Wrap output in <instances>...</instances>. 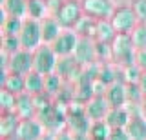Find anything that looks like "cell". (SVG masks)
Masks as SVG:
<instances>
[{
	"instance_id": "obj_1",
	"label": "cell",
	"mask_w": 146,
	"mask_h": 140,
	"mask_svg": "<svg viewBox=\"0 0 146 140\" xmlns=\"http://www.w3.org/2000/svg\"><path fill=\"white\" fill-rule=\"evenodd\" d=\"M113 62L121 67H128L137 64V49L131 42L130 35H117V38L111 42Z\"/></svg>"
},
{
	"instance_id": "obj_2",
	"label": "cell",
	"mask_w": 146,
	"mask_h": 140,
	"mask_svg": "<svg viewBox=\"0 0 146 140\" xmlns=\"http://www.w3.org/2000/svg\"><path fill=\"white\" fill-rule=\"evenodd\" d=\"M57 64H58V57L51 46L42 44L38 49L33 51V71L40 73L42 76L53 75L57 71Z\"/></svg>"
},
{
	"instance_id": "obj_3",
	"label": "cell",
	"mask_w": 146,
	"mask_h": 140,
	"mask_svg": "<svg viewBox=\"0 0 146 140\" xmlns=\"http://www.w3.org/2000/svg\"><path fill=\"white\" fill-rule=\"evenodd\" d=\"M18 40H20V46L26 51L33 53L35 49H38L42 46V24L38 20L33 18H26L24 26H22V31L18 35Z\"/></svg>"
},
{
	"instance_id": "obj_4",
	"label": "cell",
	"mask_w": 146,
	"mask_h": 140,
	"mask_svg": "<svg viewBox=\"0 0 146 140\" xmlns=\"http://www.w3.org/2000/svg\"><path fill=\"white\" fill-rule=\"evenodd\" d=\"M110 22L113 24V28H115V31L119 35H131V31L141 24L137 15H135V11L131 9V6L117 7L113 16L110 18Z\"/></svg>"
},
{
	"instance_id": "obj_5",
	"label": "cell",
	"mask_w": 146,
	"mask_h": 140,
	"mask_svg": "<svg viewBox=\"0 0 146 140\" xmlns=\"http://www.w3.org/2000/svg\"><path fill=\"white\" fill-rule=\"evenodd\" d=\"M80 6H82L84 15L91 16V18L97 20V22L110 20L117 9L111 0H80Z\"/></svg>"
},
{
	"instance_id": "obj_6",
	"label": "cell",
	"mask_w": 146,
	"mask_h": 140,
	"mask_svg": "<svg viewBox=\"0 0 146 140\" xmlns=\"http://www.w3.org/2000/svg\"><path fill=\"white\" fill-rule=\"evenodd\" d=\"M82 16H84V11L79 0H66L60 11L55 15V18L62 26V29H73Z\"/></svg>"
},
{
	"instance_id": "obj_7",
	"label": "cell",
	"mask_w": 146,
	"mask_h": 140,
	"mask_svg": "<svg viewBox=\"0 0 146 140\" xmlns=\"http://www.w3.org/2000/svg\"><path fill=\"white\" fill-rule=\"evenodd\" d=\"M73 58L80 67H88L93 64H99L97 60V42L93 38H80L77 44V49L73 53Z\"/></svg>"
},
{
	"instance_id": "obj_8",
	"label": "cell",
	"mask_w": 146,
	"mask_h": 140,
	"mask_svg": "<svg viewBox=\"0 0 146 140\" xmlns=\"http://www.w3.org/2000/svg\"><path fill=\"white\" fill-rule=\"evenodd\" d=\"M79 40H80V37H79V35H77L73 29H64L60 37H58V38L51 44V47H53V51L57 53L58 58L73 57V53H75V49H77Z\"/></svg>"
},
{
	"instance_id": "obj_9",
	"label": "cell",
	"mask_w": 146,
	"mask_h": 140,
	"mask_svg": "<svg viewBox=\"0 0 146 140\" xmlns=\"http://www.w3.org/2000/svg\"><path fill=\"white\" fill-rule=\"evenodd\" d=\"M31 71H33V53H31V51L20 49V51L15 53V55H11L7 73L26 76V75H29Z\"/></svg>"
},
{
	"instance_id": "obj_10",
	"label": "cell",
	"mask_w": 146,
	"mask_h": 140,
	"mask_svg": "<svg viewBox=\"0 0 146 140\" xmlns=\"http://www.w3.org/2000/svg\"><path fill=\"white\" fill-rule=\"evenodd\" d=\"M44 133H46V129L38 122V118H27V120L20 122L17 138L18 140H40L44 137Z\"/></svg>"
},
{
	"instance_id": "obj_11",
	"label": "cell",
	"mask_w": 146,
	"mask_h": 140,
	"mask_svg": "<svg viewBox=\"0 0 146 140\" xmlns=\"http://www.w3.org/2000/svg\"><path fill=\"white\" fill-rule=\"evenodd\" d=\"M86 106V115L91 122H99V120H106L108 113H110V104L104 97H93L90 102L84 104Z\"/></svg>"
},
{
	"instance_id": "obj_12",
	"label": "cell",
	"mask_w": 146,
	"mask_h": 140,
	"mask_svg": "<svg viewBox=\"0 0 146 140\" xmlns=\"http://www.w3.org/2000/svg\"><path fill=\"white\" fill-rule=\"evenodd\" d=\"M104 98L108 100L110 107H126L128 104V95H126V84L122 80L108 85L106 93H104Z\"/></svg>"
},
{
	"instance_id": "obj_13",
	"label": "cell",
	"mask_w": 146,
	"mask_h": 140,
	"mask_svg": "<svg viewBox=\"0 0 146 140\" xmlns=\"http://www.w3.org/2000/svg\"><path fill=\"white\" fill-rule=\"evenodd\" d=\"M80 69L82 67L77 64V60L73 57H66V58H58V64H57V73L62 80H73V78H79L80 76Z\"/></svg>"
},
{
	"instance_id": "obj_14",
	"label": "cell",
	"mask_w": 146,
	"mask_h": 140,
	"mask_svg": "<svg viewBox=\"0 0 146 140\" xmlns=\"http://www.w3.org/2000/svg\"><path fill=\"white\" fill-rule=\"evenodd\" d=\"M131 120V113L128 107H111L106 116V124L111 129H126V126Z\"/></svg>"
},
{
	"instance_id": "obj_15",
	"label": "cell",
	"mask_w": 146,
	"mask_h": 140,
	"mask_svg": "<svg viewBox=\"0 0 146 140\" xmlns=\"http://www.w3.org/2000/svg\"><path fill=\"white\" fill-rule=\"evenodd\" d=\"M20 122H22V118L17 113H4L2 120H0V133H2L4 140L6 138H17Z\"/></svg>"
},
{
	"instance_id": "obj_16",
	"label": "cell",
	"mask_w": 146,
	"mask_h": 140,
	"mask_svg": "<svg viewBox=\"0 0 146 140\" xmlns=\"http://www.w3.org/2000/svg\"><path fill=\"white\" fill-rule=\"evenodd\" d=\"M2 89H6V91L17 95V97L24 95V93H26V76H22V75H13V73H6V71H4V76H2Z\"/></svg>"
},
{
	"instance_id": "obj_17",
	"label": "cell",
	"mask_w": 146,
	"mask_h": 140,
	"mask_svg": "<svg viewBox=\"0 0 146 140\" xmlns=\"http://www.w3.org/2000/svg\"><path fill=\"white\" fill-rule=\"evenodd\" d=\"M40 24H42V42L48 44V46H51L55 40L62 35V31H64L62 26L57 22L55 16H48V18L42 20Z\"/></svg>"
},
{
	"instance_id": "obj_18",
	"label": "cell",
	"mask_w": 146,
	"mask_h": 140,
	"mask_svg": "<svg viewBox=\"0 0 146 140\" xmlns=\"http://www.w3.org/2000/svg\"><path fill=\"white\" fill-rule=\"evenodd\" d=\"M15 113L20 116L22 120H27V118H36V106H35V98L31 95H20L18 97V102H17V109Z\"/></svg>"
},
{
	"instance_id": "obj_19",
	"label": "cell",
	"mask_w": 146,
	"mask_h": 140,
	"mask_svg": "<svg viewBox=\"0 0 146 140\" xmlns=\"http://www.w3.org/2000/svg\"><path fill=\"white\" fill-rule=\"evenodd\" d=\"M117 31L110 20H100L97 22V31H95V42L100 44H111L117 38Z\"/></svg>"
},
{
	"instance_id": "obj_20",
	"label": "cell",
	"mask_w": 146,
	"mask_h": 140,
	"mask_svg": "<svg viewBox=\"0 0 146 140\" xmlns=\"http://www.w3.org/2000/svg\"><path fill=\"white\" fill-rule=\"evenodd\" d=\"M126 133L130 140H146V118L144 116H131L126 126Z\"/></svg>"
},
{
	"instance_id": "obj_21",
	"label": "cell",
	"mask_w": 146,
	"mask_h": 140,
	"mask_svg": "<svg viewBox=\"0 0 146 140\" xmlns=\"http://www.w3.org/2000/svg\"><path fill=\"white\" fill-rule=\"evenodd\" d=\"M24 26L22 18H15V16H9L6 11L2 9V33L4 37H18Z\"/></svg>"
},
{
	"instance_id": "obj_22",
	"label": "cell",
	"mask_w": 146,
	"mask_h": 140,
	"mask_svg": "<svg viewBox=\"0 0 146 140\" xmlns=\"http://www.w3.org/2000/svg\"><path fill=\"white\" fill-rule=\"evenodd\" d=\"M2 9L9 16L26 20L27 18V0H6V2H2Z\"/></svg>"
},
{
	"instance_id": "obj_23",
	"label": "cell",
	"mask_w": 146,
	"mask_h": 140,
	"mask_svg": "<svg viewBox=\"0 0 146 140\" xmlns=\"http://www.w3.org/2000/svg\"><path fill=\"white\" fill-rule=\"evenodd\" d=\"M44 85H46V76H42L36 71H31L29 75H26V93L31 97L44 93Z\"/></svg>"
},
{
	"instance_id": "obj_24",
	"label": "cell",
	"mask_w": 146,
	"mask_h": 140,
	"mask_svg": "<svg viewBox=\"0 0 146 140\" xmlns=\"http://www.w3.org/2000/svg\"><path fill=\"white\" fill-rule=\"evenodd\" d=\"M77 35L80 38H93L95 40V31H97V20H93L91 16L84 15L82 18L77 22V26L73 28Z\"/></svg>"
},
{
	"instance_id": "obj_25",
	"label": "cell",
	"mask_w": 146,
	"mask_h": 140,
	"mask_svg": "<svg viewBox=\"0 0 146 140\" xmlns=\"http://www.w3.org/2000/svg\"><path fill=\"white\" fill-rule=\"evenodd\" d=\"M49 16L46 0H27V18L42 22Z\"/></svg>"
},
{
	"instance_id": "obj_26",
	"label": "cell",
	"mask_w": 146,
	"mask_h": 140,
	"mask_svg": "<svg viewBox=\"0 0 146 140\" xmlns=\"http://www.w3.org/2000/svg\"><path fill=\"white\" fill-rule=\"evenodd\" d=\"M88 135H90L91 140H110L111 128L106 124V120H99V122H93V124H91Z\"/></svg>"
},
{
	"instance_id": "obj_27",
	"label": "cell",
	"mask_w": 146,
	"mask_h": 140,
	"mask_svg": "<svg viewBox=\"0 0 146 140\" xmlns=\"http://www.w3.org/2000/svg\"><path fill=\"white\" fill-rule=\"evenodd\" d=\"M117 67L113 66V64H100V71H99V82H102L104 85H111V84H115L119 82L121 78H117Z\"/></svg>"
},
{
	"instance_id": "obj_28",
	"label": "cell",
	"mask_w": 146,
	"mask_h": 140,
	"mask_svg": "<svg viewBox=\"0 0 146 140\" xmlns=\"http://www.w3.org/2000/svg\"><path fill=\"white\" fill-rule=\"evenodd\" d=\"M62 82L64 80L58 76L57 73H53V75H48L46 76V85H44V93L46 95H49L51 98L55 97H58V93L62 91Z\"/></svg>"
},
{
	"instance_id": "obj_29",
	"label": "cell",
	"mask_w": 146,
	"mask_h": 140,
	"mask_svg": "<svg viewBox=\"0 0 146 140\" xmlns=\"http://www.w3.org/2000/svg\"><path fill=\"white\" fill-rule=\"evenodd\" d=\"M144 71L141 69L137 64L133 66H128V67H122L121 69V75H122V82L124 84H139L141 76H143Z\"/></svg>"
},
{
	"instance_id": "obj_30",
	"label": "cell",
	"mask_w": 146,
	"mask_h": 140,
	"mask_svg": "<svg viewBox=\"0 0 146 140\" xmlns=\"http://www.w3.org/2000/svg\"><path fill=\"white\" fill-rule=\"evenodd\" d=\"M17 102H18L17 95H13V93L6 91V89H2V93H0V106H2L4 113H15Z\"/></svg>"
},
{
	"instance_id": "obj_31",
	"label": "cell",
	"mask_w": 146,
	"mask_h": 140,
	"mask_svg": "<svg viewBox=\"0 0 146 140\" xmlns=\"http://www.w3.org/2000/svg\"><path fill=\"white\" fill-rule=\"evenodd\" d=\"M130 37H131V42H133L137 51L146 49V24H139L133 31H131Z\"/></svg>"
},
{
	"instance_id": "obj_32",
	"label": "cell",
	"mask_w": 146,
	"mask_h": 140,
	"mask_svg": "<svg viewBox=\"0 0 146 140\" xmlns=\"http://www.w3.org/2000/svg\"><path fill=\"white\" fill-rule=\"evenodd\" d=\"M126 95H128V104H143L144 95L141 91L139 84H126Z\"/></svg>"
},
{
	"instance_id": "obj_33",
	"label": "cell",
	"mask_w": 146,
	"mask_h": 140,
	"mask_svg": "<svg viewBox=\"0 0 146 140\" xmlns=\"http://www.w3.org/2000/svg\"><path fill=\"white\" fill-rule=\"evenodd\" d=\"M20 40L18 37H2V51L7 55H15L17 51H20Z\"/></svg>"
},
{
	"instance_id": "obj_34",
	"label": "cell",
	"mask_w": 146,
	"mask_h": 140,
	"mask_svg": "<svg viewBox=\"0 0 146 140\" xmlns=\"http://www.w3.org/2000/svg\"><path fill=\"white\" fill-rule=\"evenodd\" d=\"M131 9L135 11L141 24H146V0H133L131 2Z\"/></svg>"
},
{
	"instance_id": "obj_35",
	"label": "cell",
	"mask_w": 146,
	"mask_h": 140,
	"mask_svg": "<svg viewBox=\"0 0 146 140\" xmlns=\"http://www.w3.org/2000/svg\"><path fill=\"white\" fill-rule=\"evenodd\" d=\"M64 2L66 0H46V6H48V11H49V16H55L58 11H60V7L64 6Z\"/></svg>"
},
{
	"instance_id": "obj_36",
	"label": "cell",
	"mask_w": 146,
	"mask_h": 140,
	"mask_svg": "<svg viewBox=\"0 0 146 140\" xmlns=\"http://www.w3.org/2000/svg\"><path fill=\"white\" fill-rule=\"evenodd\" d=\"M110 140H130V137H128L126 129H111Z\"/></svg>"
},
{
	"instance_id": "obj_37",
	"label": "cell",
	"mask_w": 146,
	"mask_h": 140,
	"mask_svg": "<svg viewBox=\"0 0 146 140\" xmlns=\"http://www.w3.org/2000/svg\"><path fill=\"white\" fill-rule=\"evenodd\" d=\"M137 66H139L143 71H146V49L137 51Z\"/></svg>"
},
{
	"instance_id": "obj_38",
	"label": "cell",
	"mask_w": 146,
	"mask_h": 140,
	"mask_svg": "<svg viewBox=\"0 0 146 140\" xmlns=\"http://www.w3.org/2000/svg\"><path fill=\"white\" fill-rule=\"evenodd\" d=\"M55 140H75V137H73L70 131H60V133L55 135Z\"/></svg>"
},
{
	"instance_id": "obj_39",
	"label": "cell",
	"mask_w": 146,
	"mask_h": 140,
	"mask_svg": "<svg viewBox=\"0 0 146 140\" xmlns=\"http://www.w3.org/2000/svg\"><path fill=\"white\" fill-rule=\"evenodd\" d=\"M139 87H141V91H143L144 98H146V71L143 73V76H141V80H139Z\"/></svg>"
},
{
	"instance_id": "obj_40",
	"label": "cell",
	"mask_w": 146,
	"mask_h": 140,
	"mask_svg": "<svg viewBox=\"0 0 146 140\" xmlns=\"http://www.w3.org/2000/svg\"><path fill=\"white\" fill-rule=\"evenodd\" d=\"M75 137V140H91L90 135H73Z\"/></svg>"
},
{
	"instance_id": "obj_41",
	"label": "cell",
	"mask_w": 146,
	"mask_h": 140,
	"mask_svg": "<svg viewBox=\"0 0 146 140\" xmlns=\"http://www.w3.org/2000/svg\"><path fill=\"white\" fill-rule=\"evenodd\" d=\"M141 116H144V118H146V98H144V102L141 104Z\"/></svg>"
},
{
	"instance_id": "obj_42",
	"label": "cell",
	"mask_w": 146,
	"mask_h": 140,
	"mask_svg": "<svg viewBox=\"0 0 146 140\" xmlns=\"http://www.w3.org/2000/svg\"><path fill=\"white\" fill-rule=\"evenodd\" d=\"M40 140H55V135H51V133H44V137L40 138Z\"/></svg>"
},
{
	"instance_id": "obj_43",
	"label": "cell",
	"mask_w": 146,
	"mask_h": 140,
	"mask_svg": "<svg viewBox=\"0 0 146 140\" xmlns=\"http://www.w3.org/2000/svg\"><path fill=\"white\" fill-rule=\"evenodd\" d=\"M6 140H18V138H6Z\"/></svg>"
}]
</instances>
